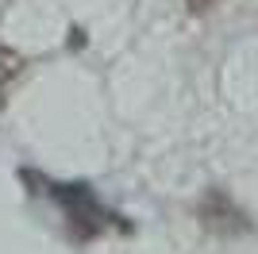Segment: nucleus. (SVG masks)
Wrapping results in <instances>:
<instances>
[{
    "mask_svg": "<svg viewBox=\"0 0 258 254\" xmlns=\"http://www.w3.org/2000/svg\"><path fill=\"white\" fill-rule=\"evenodd\" d=\"M220 0H185V8L193 12V16H205V12H212Z\"/></svg>",
    "mask_w": 258,
    "mask_h": 254,
    "instance_id": "7ed1b4c3",
    "label": "nucleus"
},
{
    "mask_svg": "<svg viewBox=\"0 0 258 254\" xmlns=\"http://www.w3.org/2000/svg\"><path fill=\"white\" fill-rule=\"evenodd\" d=\"M197 220H201V227L212 231V235H243V231H250L247 212L239 208L224 189H208L205 197H201V204H197Z\"/></svg>",
    "mask_w": 258,
    "mask_h": 254,
    "instance_id": "f03ea898",
    "label": "nucleus"
},
{
    "mask_svg": "<svg viewBox=\"0 0 258 254\" xmlns=\"http://www.w3.org/2000/svg\"><path fill=\"white\" fill-rule=\"evenodd\" d=\"M54 201L70 212V235H74V239H97L100 235L104 212H100L93 189H85V185H58V189H54Z\"/></svg>",
    "mask_w": 258,
    "mask_h": 254,
    "instance_id": "f257e3e1",
    "label": "nucleus"
}]
</instances>
